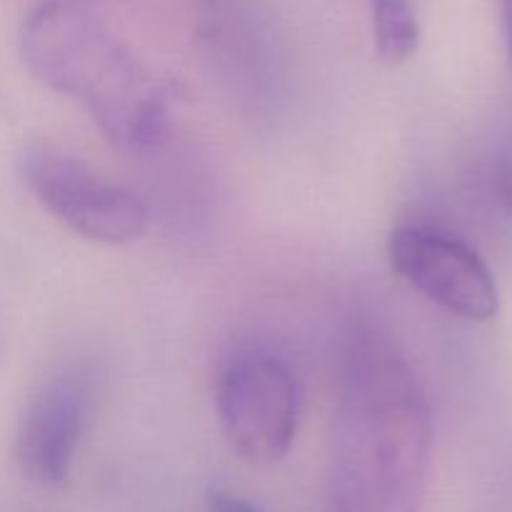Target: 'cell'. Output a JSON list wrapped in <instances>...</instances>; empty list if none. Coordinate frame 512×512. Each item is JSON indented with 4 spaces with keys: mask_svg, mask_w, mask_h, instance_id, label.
Listing matches in <instances>:
<instances>
[{
    "mask_svg": "<svg viewBox=\"0 0 512 512\" xmlns=\"http://www.w3.org/2000/svg\"><path fill=\"white\" fill-rule=\"evenodd\" d=\"M430 448L433 420L410 363L380 325L353 320L335 425V512H420Z\"/></svg>",
    "mask_w": 512,
    "mask_h": 512,
    "instance_id": "cell-1",
    "label": "cell"
},
{
    "mask_svg": "<svg viewBox=\"0 0 512 512\" xmlns=\"http://www.w3.org/2000/svg\"><path fill=\"white\" fill-rule=\"evenodd\" d=\"M28 73L88 110L113 145L155 148L168 130V95L150 70L93 15L65 0L35 5L18 28Z\"/></svg>",
    "mask_w": 512,
    "mask_h": 512,
    "instance_id": "cell-2",
    "label": "cell"
},
{
    "mask_svg": "<svg viewBox=\"0 0 512 512\" xmlns=\"http://www.w3.org/2000/svg\"><path fill=\"white\" fill-rule=\"evenodd\" d=\"M218 418L230 450L253 468L290 453L303 418V385L285 358L248 350L230 360L218 380Z\"/></svg>",
    "mask_w": 512,
    "mask_h": 512,
    "instance_id": "cell-3",
    "label": "cell"
},
{
    "mask_svg": "<svg viewBox=\"0 0 512 512\" xmlns=\"http://www.w3.org/2000/svg\"><path fill=\"white\" fill-rule=\"evenodd\" d=\"M20 173L33 198L78 238L118 248L138 243L148 230L150 213L138 195L70 155L30 148L20 160Z\"/></svg>",
    "mask_w": 512,
    "mask_h": 512,
    "instance_id": "cell-4",
    "label": "cell"
},
{
    "mask_svg": "<svg viewBox=\"0 0 512 512\" xmlns=\"http://www.w3.org/2000/svg\"><path fill=\"white\" fill-rule=\"evenodd\" d=\"M388 258L395 273L430 303L458 318L485 323L500 310L493 270L458 235L428 225L393 230Z\"/></svg>",
    "mask_w": 512,
    "mask_h": 512,
    "instance_id": "cell-5",
    "label": "cell"
},
{
    "mask_svg": "<svg viewBox=\"0 0 512 512\" xmlns=\"http://www.w3.org/2000/svg\"><path fill=\"white\" fill-rule=\"evenodd\" d=\"M95 403V373L70 365L50 375L25 405L15 430V463L38 488H63L88 430Z\"/></svg>",
    "mask_w": 512,
    "mask_h": 512,
    "instance_id": "cell-6",
    "label": "cell"
},
{
    "mask_svg": "<svg viewBox=\"0 0 512 512\" xmlns=\"http://www.w3.org/2000/svg\"><path fill=\"white\" fill-rule=\"evenodd\" d=\"M375 55L385 65H403L418 53L420 23L410 0H370Z\"/></svg>",
    "mask_w": 512,
    "mask_h": 512,
    "instance_id": "cell-7",
    "label": "cell"
},
{
    "mask_svg": "<svg viewBox=\"0 0 512 512\" xmlns=\"http://www.w3.org/2000/svg\"><path fill=\"white\" fill-rule=\"evenodd\" d=\"M208 505H210V512H260L253 503H248L245 498H240V495L230 493V490H223V488L210 493Z\"/></svg>",
    "mask_w": 512,
    "mask_h": 512,
    "instance_id": "cell-8",
    "label": "cell"
},
{
    "mask_svg": "<svg viewBox=\"0 0 512 512\" xmlns=\"http://www.w3.org/2000/svg\"><path fill=\"white\" fill-rule=\"evenodd\" d=\"M500 15H503L505 38H508V50L512 60V0H500Z\"/></svg>",
    "mask_w": 512,
    "mask_h": 512,
    "instance_id": "cell-9",
    "label": "cell"
}]
</instances>
